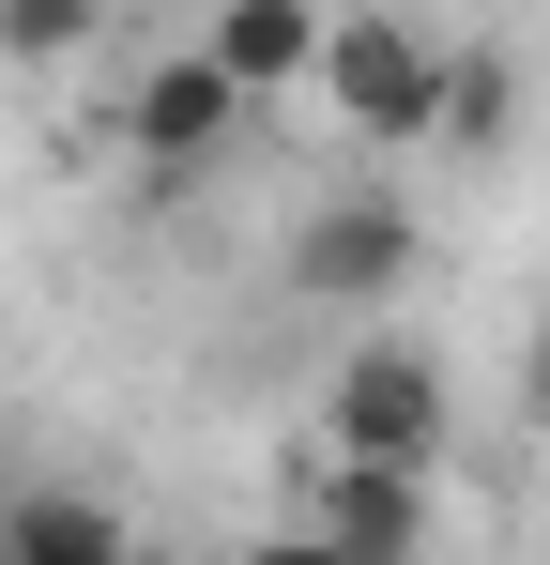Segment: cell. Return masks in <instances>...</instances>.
<instances>
[{
  "label": "cell",
  "instance_id": "obj_9",
  "mask_svg": "<svg viewBox=\"0 0 550 565\" xmlns=\"http://www.w3.org/2000/svg\"><path fill=\"white\" fill-rule=\"evenodd\" d=\"M444 138H458V153L505 138V62H458V77H444Z\"/></svg>",
  "mask_w": 550,
  "mask_h": 565
},
{
  "label": "cell",
  "instance_id": "obj_5",
  "mask_svg": "<svg viewBox=\"0 0 550 565\" xmlns=\"http://www.w3.org/2000/svg\"><path fill=\"white\" fill-rule=\"evenodd\" d=\"M321 31H337L321 0H214L199 46H214V77L245 107H275V93H321Z\"/></svg>",
  "mask_w": 550,
  "mask_h": 565
},
{
  "label": "cell",
  "instance_id": "obj_2",
  "mask_svg": "<svg viewBox=\"0 0 550 565\" xmlns=\"http://www.w3.org/2000/svg\"><path fill=\"white\" fill-rule=\"evenodd\" d=\"M444 77H458V46H429L413 15H337L321 31V107L367 153H429L444 138Z\"/></svg>",
  "mask_w": 550,
  "mask_h": 565
},
{
  "label": "cell",
  "instance_id": "obj_10",
  "mask_svg": "<svg viewBox=\"0 0 550 565\" xmlns=\"http://www.w3.org/2000/svg\"><path fill=\"white\" fill-rule=\"evenodd\" d=\"M245 565H352V551H337V535L306 520V535H261V551H245Z\"/></svg>",
  "mask_w": 550,
  "mask_h": 565
},
{
  "label": "cell",
  "instance_id": "obj_11",
  "mask_svg": "<svg viewBox=\"0 0 550 565\" xmlns=\"http://www.w3.org/2000/svg\"><path fill=\"white\" fill-rule=\"evenodd\" d=\"M536 413H550V321H536Z\"/></svg>",
  "mask_w": 550,
  "mask_h": 565
},
{
  "label": "cell",
  "instance_id": "obj_3",
  "mask_svg": "<svg viewBox=\"0 0 550 565\" xmlns=\"http://www.w3.org/2000/svg\"><path fill=\"white\" fill-rule=\"evenodd\" d=\"M398 276H413V214L382 184H337L290 230V290H306V306H398Z\"/></svg>",
  "mask_w": 550,
  "mask_h": 565
},
{
  "label": "cell",
  "instance_id": "obj_4",
  "mask_svg": "<svg viewBox=\"0 0 550 565\" xmlns=\"http://www.w3.org/2000/svg\"><path fill=\"white\" fill-rule=\"evenodd\" d=\"M230 122H245V93L214 77V46H154V62L123 77V153H138V169H199Z\"/></svg>",
  "mask_w": 550,
  "mask_h": 565
},
{
  "label": "cell",
  "instance_id": "obj_12",
  "mask_svg": "<svg viewBox=\"0 0 550 565\" xmlns=\"http://www.w3.org/2000/svg\"><path fill=\"white\" fill-rule=\"evenodd\" d=\"M0 504H15V473H0Z\"/></svg>",
  "mask_w": 550,
  "mask_h": 565
},
{
  "label": "cell",
  "instance_id": "obj_8",
  "mask_svg": "<svg viewBox=\"0 0 550 565\" xmlns=\"http://www.w3.org/2000/svg\"><path fill=\"white\" fill-rule=\"evenodd\" d=\"M92 31H107V0H0V62L15 77H62Z\"/></svg>",
  "mask_w": 550,
  "mask_h": 565
},
{
  "label": "cell",
  "instance_id": "obj_1",
  "mask_svg": "<svg viewBox=\"0 0 550 565\" xmlns=\"http://www.w3.org/2000/svg\"><path fill=\"white\" fill-rule=\"evenodd\" d=\"M444 444H458L444 352H413V337H352L337 382H321V459H337V473H444Z\"/></svg>",
  "mask_w": 550,
  "mask_h": 565
},
{
  "label": "cell",
  "instance_id": "obj_6",
  "mask_svg": "<svg viewBox=\"0 0 550 565\" xmlns=\"http://www.w3.org/2000/svg\"><path fill=\"white\" fill-rule=\"evenodd\" d=\"M0 565H138V520H123L107 489L15 473V504H0Z\"/></svg>",
  "mask_w": 550,
  "mask_h": 565
},
{
  "label": "cell",
  "instance_id": "obj_7",
  "mask_svg": "<svg viewBox=\"0 0 550 565\" xmlns=\"http://www.w3.org/2000/svg\"><path fill=\"white\" fill-rule=\"evenodd\" d=\"M321 535L352 565H413L429 551V473H337L321 459Z\"/></svg>",
  "mask_w": 550,
  "mask_h": 565
}]
</instances>
